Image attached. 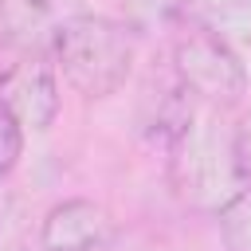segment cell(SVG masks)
Masks as SVG:
<instances>
[{
  "mask_svg": "<svg viewBox=\"0 0 251 251\" xmlns=\"http://www.w3.org/2000/svg\"><path fill=\"white\" fill-rule=\"evenodd\" d=\"M39 251H114V220L94 200H63L39 227Z\"/></svg>",
  "mask_w": 251,
  "mask_h": 251,
  "instance_id": "cell-6",
  "label": "cell"
},
{
  "mask_svg": "<svg viewBox=\"0 0 251 251\" xmlns=\"http://www.w3.org/2000/svg\"><path fill=\"white\" fill-rule=\"evenodd\" d=\"M0 106L24 129H47L59 114V75L51 55L8 51L0 59Z\"/></svg>",
  "mask_w": 251,
  "mask_h": 251,
  "instance_id": "cell-4",
  "label": "cell"
},
{
  "mask_svg": "<svg viewBox=\"0 0 251 251\" xmlns=\"http://www.w3.org/2000/svg\"><path fill=\"white\" fill-rule=\"evenodd\" d=\"M173 78L184 86V94L196 106H212V110L235 106L247 90V71L235 47L192 20H184L173 31Z\"/></svg>",
  "mask_w": 251,
  "mask_h": 251,
  "instance_id": "cell-3",
  "label": "cell"
},
{
  "mask_svg": "<svg viewBox=\"0 0 251 251\" xmlns=\"http://www.w3.org/2000/svg\"><path fill=\"white\" fill-rule=\"evenodd\" d=\"M231 145H235V161H239V173L243 180L251 184V110L239 118V126L231 129Z\"/></svg>",
  "mask_w": 251,
  "mask_h": 251,
  "instance_id": "cell-11",
  "label": "cell"
},
{
  "mask_svg": "<svg viewBox=\"0 0 251 251\" xmlns=\"http://www.w3.org/2000/svg\"><path fill=\"white\" fill-rule=\"evenodd\" d=\"M78 12V0H0V39L8 51L51 55L59 31Z\"/></svg>",
  "mask_w": 251,
  "mask_h": 251,
  "instance_id": "cell-5",
  "label": "cell"
},
{
  "mask_svg": "<svg viewBox=\"0 0 251 251\" xmlns=\"http://www.w3.org/2000/svg\"><path fill=\"white\" fill-rule=\"evenodd\" d=\"M0 251H27V247L16 243V239H4V235H0Z\"/></svg>",
  "mask_w": 251,
  "mask_h": 251,
  "instance_id": "cell-13",
  "label": "cell"
},
{
  "mask_svg": "<svg viewBox=\"0 0 251 251\" xmlns=\"http://www.w3.org/2000/svg\"><path fill=\"white\" fill-rule=\"evenodd\" d=\"M165 153H169L165 157L169 188L192 212L220 216L247 188L239 161H235L231 129L220 122V110H212V106H196V114L165 145Z\"/></svg>",
  "mask_w": 251,
  "mask_h": 251,
  "instance_id": "cell-1",
  "label": "cell"
},
{
  "mask_svg": "<svg viewBox=\"0 0 251 251\" xmlns=\"http://www.w3.org/2000/svg\"><path fill=\"white\" fill-rule=\"evenodd\" d=\"M8 216H12V192L4 188V176H0V227H4Z\"/></svg>",
  "mask_w": 251,
  "mask_h": 251,
  "instance_id": "cell-12",
  "label": "cell"
},
{
  "mask_svg": "<svg viewBox=\"0 0 251 251\" xmlns=\"http://www.w3.org/2000/svg\"><path fill=\"white\" fill-rule=\"evenodd\" d=\"M122 16L133 35H165L188 20L184 0H122Z\"/></svg>",
  "mask_w": 251,
  "mask_h": 251,
  "instance_id": "cell-8",
  "label": "cell"
},
{
  "mask_svg": "<svg viewBox=\"0 0 251 251\" xmlns=\"http://www.w3.org/2000/svg\"><path fill=\"white\" fill-rule=\"evenodd\" d=\"M184 16L227 43H251V0H184Z\"/></svg>",
  "mask_w": 251,
  "mask_h": 251,
  "instance_id": "cell-7",
  "label": "cell"
},
{
  "mask_svg": "<svg viewBox=\"0 0 251 251\" xmlns=\"http://www.w3.org/2000/svg\"><path fill=\"white\" fill-rule=\"evenodd\" d=\"M55 75L82 98H110L133 71V31L122 20L78 12L51 47Z\"/></svg>",
  "mask_w": 251,
  "mask_h": 251,
  "instance_id": "cell-2",
  "label": "cell"
},
{
  "mask_svg": "<svg viewBox=\"0 0 251 251\" xmlns=\"http://www.w3.org/2000/svg\"><path fill=\"white\" fill-rule=\"evenodd\" d=\"M220 231L227 251H251V184L220 212Z\"/></svg>",
  "mask_w": 251,
  "mask_h": 251,
  "instance_id": "cell-9",
  "label": "cell"
},
{
  "mask_svg": "<svg viewBox=\"0 0 251 251\" xmlns=\"http://www.w3.org/2000/svg\"><path fill=\"white\" fill-rule=\"evenodd\" d=\"M20 153H24V126L0 106V176H8L16 169Z\"/></svg>",
  "mask_w": 251,
  "mask_h": 251,
  "instance_id": "cell-10",
  "label": "cell"
}]
</instances>
